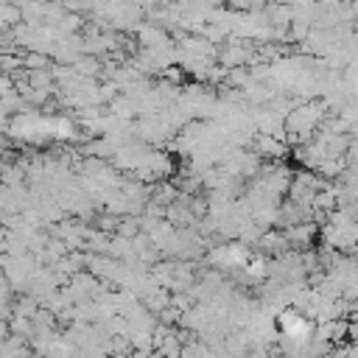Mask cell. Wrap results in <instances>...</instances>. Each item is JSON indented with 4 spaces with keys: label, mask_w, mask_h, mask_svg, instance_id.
I'll return each instance as SVG.
<instances>
[]
</instances>
